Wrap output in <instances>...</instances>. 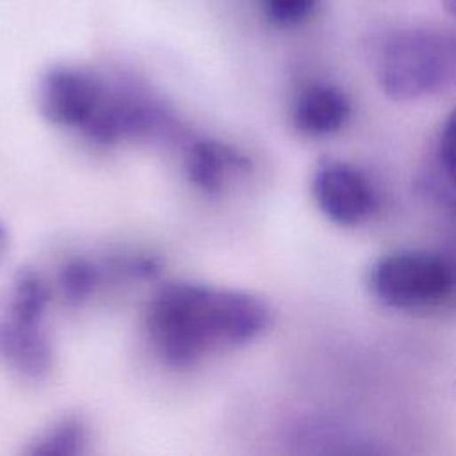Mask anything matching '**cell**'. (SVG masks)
Returning a JSON list of instances; mask_svg holds the SVG:
<instances>
[{"instance_id":"5b68a950","label":"cell","mask_w":456,"mask_h":456,"mask_svg":"<svg viewBox=\"0 0 456 456\" xmlns=\"http://www.w3.org/2000/svg\"><path fill=\"white\" fill-rule=\"evenodd\" d=\"M312 196L317 208L338 226H358L378 208L370 180L342 160L319 162L312 176Z\"/></svg>"},{"instance_id":"8fae6325","label":"cell","mask_w":456,"mask_h":456,"mask_svg":"<svg viewBox=\"0 0 456 456\" xmlns=\"http://www.w3.org/2000/svg\"><path fill=\"white\" fill-rule=\"evenodd\" d=\"M100 281V269L84 258L69 260L59 273V289L66 303L80 305L96 289Z\"/></svg>"},{"instance_id":"277c9868","label":"cell","mask_w":456,"mask_h":456,"mask_svg":"<svg viewBox=\"0 0 456 456\" xmlns=\"http://www.w3.org/2000/svg\"><path fill=\"white\" fill-rule=\"evenodd\" d=\"M173 118L151 98L132 89H105V96L82 128L89 141L116 144L125 139L153 137L173 130Z\"/></svg>"},{"instance_id":"7c38bea8","label":"cell","mask_w":456,"mask_h":456,"mask_svg":"<svg viewBox=\"0 0 456 456\" xmlns=\"http://www.w3.org/2000/svg\"><path fill=\"white\" fill-rule=\"evenodd\" d=\"M319 0H262L267 20L278 27H294L306 21Z\"/></svg>"},{"instance_id":"52a82bcc","label":"cell","mask_w":456,"mask_h":456,"mask_svg":"<svg viewBox=\"0 0 456 456\" xmlns=\"http://www.w3.org/2000/svg\"><path fill=\"white\" fill-rule=\"evenodd\" d=\"M0 362L23 379L45 378L52 369L53 351L41 321L0 310Z\"/></svg>"},{"instance_id":"ba28073f","label":"cell","mask_w":456,"mask_h":456,"mask_svg":"<svg viewBox=\"0 0 456 456\" xmlns=\"http://www.w3.org/2000/svg\"><path fill=\"white\" fill-rule=\"evenodd\" d=\"M351 116L347 94L328 82H314L292 103V125L306 137H326L346 126Z\"/></svg>"},{"instance_id":"3957f363","label":"cell","mask_w":456,"mask_h":456,"mask_svg":"<svg viewBox=\"0 0 456 456\" xmlns=\"http://www.w3.org/2000/svg\"><path fill=\"white\" fill-rule=\"evenodd\" d=\"M369 289L388 308H428L440 305L451 296L454 271L436 253L401 249L381 256L370 267Z\"/></svg>"},{"instance_id":"7a4b0ae2","label":"cell","mask_w":456,"mask_h":456,"mask_svg":"<svg viewBox=\"0 0 456 456\" xmlns=\"http://www.w3.org/2000/svg\"><path fill=\"white\" fill-rule=\"evenodd\" d=\"M376 80L397 102L442 91L456 80V37L429 28L388 34L376 53Z\"/></svg>"},{"instance_id":"9c48e42d","label":"cell","mask_w":456,"mask_h":456,"mask_svg":"<svg viewBox=\"0 0 456 456\" xmlns=\"http://www.w3.org/2000/svg\"><path fill=\"white\" fill-rule=\"evenodd\" d=\"M249 166L244 155H239L226 144L207 139L189 142L185 151V171L189 180L205 192H217L224 178Z\"/></svg>"},{"instance_id":"8992f818","label":"cell","mask_w":456,"mask_h":456,"mask_svg":"<svg viewBox=\"0 0 456 456\" xmlns=\"http://www.w3.org/2000/svg\"><path fill=\"white\" fill-rule=\"evenodd\" d=\"M105 89V84L89 71L53 66L39 80V110L52 125L82 130L98 110Z\"/></svg>"},{"instance_id":"30bf717a","label":"cell","mask_w":456,"mask_h":456,"mask_svg":"<svg viewBox=\"0 0 456 456\" xmlns=\"http://www.w3.org/2000/svg\"><path fill=\"white\" fill-rule=\"evenodd\" d=\"M87 444V426L80 417L68 415L37 435L27 454L30 456H78Z\"/></svg>"},{"instance_id":"6da1fadb","label":"cell","mask_w":456,"mask_h":456,"mask_svg":"<svg viewBox=\"0 0 456 456\" xmlns=\"http://www.w3.org/2000/svg\"><path fill=\"white\" fill-rule=\"evenodd\" d=\"M273 324L271 306L258 296L192 281L160 287L146 310V331L159 356L187 367L214 347L256 340Z\"/></svg>"},{"instance_id":"4fadbf2b","label":"cell","mask_w":456,"mask_h":456,"mask_svg":"<svg viewBox=\"0 0 456 456\" xmlns=\"http://www.w3.org/2000/svg\"><path fill=\"white\" fill-rule=\"evenodd\" d=\"M438 157L445 171L456 180V107L445 118L440 139H438Z\"/></svg>"},{"instance_id":"9a60e30c","label":"cell","mask_w":456,"mask_h":456,"mask_svg":"<svg viewBox=\"0 0 456 456\" xmlns=\"http://www.w3.org/2000/svg\"><path fill=\"white\" fill-rule=\"evenodd\" d=\"M442 5H444L447 14L456 18V0H442Z\"/></svg>"},{"instance_id":"5bb4252c","label":"cell","mask_w":456,"mask_h":456,"mask_svg":"<svg viewBox=\"0 0 456 456\" xmlns=\"http://www.w3.org/2000/svg\"><path fill=\"white\" fill-rule=\"evenodd\" d=\"M7 240H9L7 230H5V226L0 223V260H2L4 253H5V249H7Z\"/></svg>"}]
</instances>
